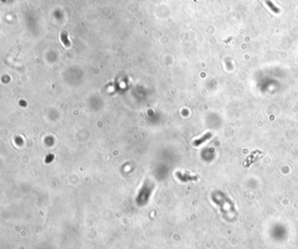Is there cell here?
Segmentation results:
<instances>
[{
	"label": "cell",
	"instance_id": "1",
	"mask_svg": "<svg viewBox=\"0 0 298 249\" xmlns=\"http://www.w3.org/2000/svg\"><path fill=\"white\" fill-rule=\"evenodd\" d=\"M262 152L260 151H253L249 156L247 157L246 161L244 163V166L245 167H249L253 163H254L255 161H257L259 158H261L262 156Z\"/></svg>",
	"mask_w": 298,
	"mask_h": 249
},
{
	"label": "cell",
	"instance_id": "2",
	"mask_svg": "<svg viewBox=\"0 0 298 249\" xmlns=\"http://www.w3.org/2000/svg\"><path fill=\"white\" fill-rule=\"evenodd\" d=\"M212 137H213L212 133H211V132H207V133H206L205 135H204V136L201 137V138L196 139L195 141H194V142H193V144H194L195 146H199V145H201L202 143H204L205 142H206L207 140H209Z\"/></svg>",
	"mask_w": 298,
	"mask_h": 249
},
{
	"label": "cell",
	"instance_id": "3",
	"mask_svg": "<svg viewBox=\"0 0 298 249\" xmlns=\"http://www.w3.org/2000/svg\"><path fill=\"white\" fill-rule=\"evenodd\" d=\"M177 177L180 178L182 181H188V180H192V179H197V177H191L185 174V175H181L180 172H177Z\"/></svg>",
	"mask_w": 298,
	"mask_h": 249
},
{
	"label": "cell",
	"instance_id": "4",
	"mask_svg": "<svg viewBox=\"0 0 298 249\" xmlns=\"http://www.w3.org/2000/svg\"><path fill=\"white\" fill-rule=\"evenodd\" d=\"M266 3H267V5H269V6L271 7V9L274 11V12H278V9H277V8H276V7H275V6H274V5H273L269 0H266Z\"/></svg>",
	"mask_w": 298,
	"mask_h": 249
},
{
	"label": "cell",
	"instance_id": "5",
	"mask_svg": "<svg viewBox=\"0 0 298 249\" xmlns=\"http://www.w3.org/2000/svg\"><path fill=\"white\" fill-rule=\"evenodd\" d=\"M61 38H62V40H63L64 44L66 45L67 46H69V45H70V43H69V42H68V40L67 39V36H66V34H62V36H61Z\"/></svg>",
	"mask_w": 298,
	"mask_h": 249
}]
</instances>
